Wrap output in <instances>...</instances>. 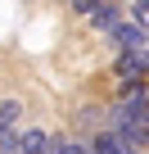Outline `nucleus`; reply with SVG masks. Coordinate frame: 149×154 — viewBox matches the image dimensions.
Listing matches in <instances>:
<instances>
[{
    "mask_svg": "<svg viewBox=\"0 0 149 154\" xmlns=\"http://www.w3.org/2000/svg\"><path fill=\"white\" fill-rule=\"evenodd\" d=\"M113 45H118L122 54H136V50H145V32H140L136 23H122V27L113 32Z\"/></svg>",
    "mask_w": 149,
    "mask_h": 154,
    "instance_id": "nucleus-1",
    "label": "nucleus"
},
{
    "mask_svg": "<svg viewBox=\"0 0 149 154\" xmlns=\"http://www.w3.org/2000/svg\"><path fill=\"white\" fill-rule=\"evenodd\" d=\"M91 23H95L100 32L113 36V32L122 27V9H118V5H95V9H91Z\"/></svg>",
    "mask_w": 149,
    "mask_h": 154,
    "instance_id": "nucleus-2",
    "label": "nucleus"
},
{
    "mask_svg": "<svg viewBox=\"0 0 149 154\" xmlns=\"http://www.w3.org/2000/svg\"><path fill=\"white\" fill-rule=\"evenodd\" d=\"M50 149V136L41 131V127H27L23 136H18V154H45Z\"/></svg>",
    "mask_w": 149,
    "mask_h": 154,
    "instance_id": "nucleus-3",
    "label": "nucleus"
},
{
    "mask_svg": "<svg viewBox=\"0 0 149 154\" xmlns=\"http://www.w3.org/2000/svg\"><path fill=\"white\" fill-rule=\"evenodd\" d=\"M122 72H127V77H145V72H149V45L136 50V54H122Z\"/></svg>",
    "mask_w": 149,
    "mask_h": 154,
    "instance_id": "nucleus-4",
    "label": "nucleus"
},
{
    "mask_svg": "<svg viewBox=\"0 0 149 154\" xmlns=\"http://www.w3.org/2000/svg\"><path fill=\"white\" fill-rule=\"evenodd\" d=\"M91 154H127V145H122V136H118V131H100V136H95V145H91Z\"/></svg>",
    "mask_w": 149,
    "mask_h": 154,
    "instance_id": "nucleus-5",
    "label": "nucleus"
},
{
    "mask_svg": "<svg viewBox=\"0 0 149 154\" xmlns=\"http://www.w3.org/2000/svg\"><path fill=\"white\" fill-rule=\"evenodd\" d=\"M18 127H0V154H18Z\"/></svg>",
    "mask_w": 149,
    "mask_h": 154,
    "instance_id": "nucleus-6",
    "label": "nucleus"
},
{
    "mask_svg": "<svg viewBox=\"0 0 149 154\" xmlns=\"http://www.w3.org/2000/svg\"><path fill=\"white\" fill-rule=\"evenodd\" d=\"M18 113H23V104L5 100V104H0V127H18Z\"/></svg>",
    "mask_w": 149,
    "mask_h": 154,
    "instance_id": "nucleus-7",
    "label": "nucleus"
},
{
    "mask_svg": "<svg viewBox=\"0 0 149 154\" xmlns=\"http://www.w3.org/2000/svg\"><path fill=\"white\" fill-rule=\"evenodd\" d=\"M54 154H91V145H82V140H59Z\"/></svg>",
    "mask_w": 149,
    "mask_h": 154,
    "instance_id": "nucleus-8",
    "label": "nucleus"
}]
</instances>
